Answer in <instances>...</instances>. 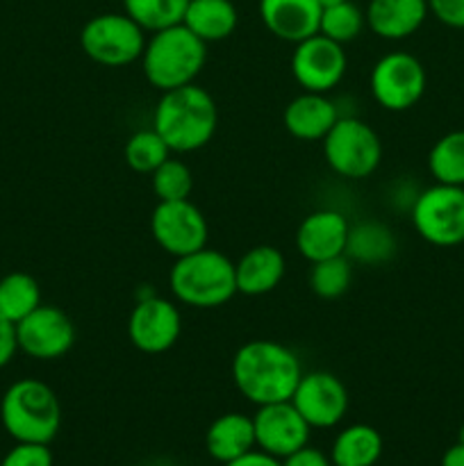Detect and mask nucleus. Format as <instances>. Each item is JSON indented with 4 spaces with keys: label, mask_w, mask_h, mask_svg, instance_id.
Instances as JSON below:
<instances>
[{
    "label": "nucleus",
    "mask_w": 464,
    "mask_h": 466,
    "mask_svg": "<svg viewBox=\"0 0 464 466\" xmlns=\"http://www.w3.org/2000/svg\"><path fill=\"white\" fill-rule=\"evenodd\" d=\"M303 376L300 360L280 341H246L232 358V380L253 405L291 400Z\"/></svg>",
    "instance_id": "f257e3e1"
},
{
    "label": "nucleus",
    "mask_w": 464,
    "mask_h": 466,
    "mask_svg": "<svg viewBox=\"0 0 464 466\" xmlns=\"http://www.w3.org/2000/svg\"><path fill=\"white\" fill-rule=\"evenodd\" d=\"M218 126L214 98L194 82L164 91L153 114V127L173 153H194L212 141Z\"/></svg>",
    "instance_id": "f03ea898"
},
{
    "label": "nucleus",
    "mask_w": 464,
    "mask_h": 466,
    "mask_svg": "<svg viewBox=\"0 0 464 466\" xmlns=\"http://www.w3.org/2000/svg\"><path fill=\"white\" fill-rule=\"evenodd\" d=\"M207 59V44L187 25L164 27L146 39L141 68L150 86L157 91H171L191 85L203 71Z\"/></svg>",
    "instance_id": "7ed1b4c3"
},
{
    "label": "nucleus",
    "mask_w": 464,
    "mask_h": 466,
    "mask_svg": "<svg viewBox=\"0 0 464 466\" xmlns=\"http://www.w3.org/2000/svg\"><path fill=\"white\" fill-rule=\"evenodd\" d=\"M168 287L182 305L196 309L221 308L237 294L235 264L205 246L185 258H176L168 273Z\"/></svg>",
    "instance_id": "20e7f679"
},
{
    "label": "nucleus",
    "mask_w": 464,
    "mask_h": 466,
    "mask_svg": "<svg viewBox=\"0 0 464 466\" xmlns=\"http://www.w3.org/2000/svg\"><path fill=\"white\" fill-rule=\"evenodd\" d=\"M0 421L14 441L50 444L62 426L57 394L35 378L16 380L0 400Z\"/></svg>",
    "instance_id": "39448f33"
},
{
    "label": "nucleus",
    "mask_w": 464,
    "mask_h": 466,
    "mask_svg": "<svg viewBox=\"0 0 464 466\" xmlns=\"http://www.w3.org/2000/svg\"><path fill=\"white\" fill-rule=\"evenodd\" d=\"M80 48L100 66H127L144 55L146 30L127 14H98L82 27Z\"/></svg>",
    "instance_id": "423d86ee"
},
{
    "label": "nucleus",
    "mask_w": 464,
    "mask_h": 466,
    "mask_svg": "<svg viewBox=\"0 0 464 466\" xmlns=\"http://www.w3.org/2000/svg\"><path fill=\"white\" fill-rule=\"evenodd\" d=\"M323 155L337 176L359 180L368 177L382 159V144L368 123L355 116H339L323 137Z\"/></svg>",
    "instance_id": "0eeeda50"
},
{
    "label": "nucleus",
    "mask_w": 464,
    "mask_h": 466,
    "mask_svg": "<svg viewBox=\"0 0 464 466\" xmlns=\"http://www.w3.org/2000/svg\"><path fill=\"white\" fill-rule=\"evenodd\" d=\"M412 223L428 244L439 248L464 244V187L437 182L423 189L414 198Z\"/></svg>",
    "instance_id": "6e6552de"
},
{
    "label": "nucleus",
    "mask_w": 464,
    "mask_h": 466,
    "mask_svg": "<svg viewBox=\"0 0 464 466\" xmlns=\"http://www.w3.org/2000/svg\"><path fill=\"white\" fill-rule=\"evenodd\" d=\"M368 86L380 107L405 112L414 107L426 91V68L414 55L396 50L378 59Z\"/></svg>",
    "instance_id": "1a4fd4ad"
},
{
    "label": "nucleus",
    "mask_w": 464,
    "mask_h": 466,
    "mask_svg": "<svg viewBox=\"0 0 464 466\" xmlns=\"http://www.w3.org/2000/svg\"><path fill=\"white\" fill-rule=\"evenodd\" d=\"M150 232L159 248L173 258H185L207 246V221L189 198L159 200L150 217Z\"/></svg>",
    "instance_id": "9d476101"
},
{
    "label": "nucleus",
    "mask_w": 464,
    "mask_h": 466,
    "mask_svg": "<svg viewBox=\"0 0 464 466\" xmlns=\"http://www.w3.org/2000/svg\"><path fill=\"white\" fill-rule=\"evenodd\" d=\"M346 66L348 59L344 46L328 39L321 32L298 41L291 55V73L296 82L314 94H328L335 89L346 76Z\"/></svg>",
    "instance_id": "9b49d317"
},
{
    "label": "nucleus",
    "mask_w": 464,
    "mask_h": 466,
    "mask_svg": "<svg viewBox=\"0 0 464 466\" xmlns=\"http://www.w3.org/2000/svg\"><path fill=\"white\" fill-rule=\"evenodd\" d=\"M291 403L309 428H335L348 412V391L330 371L303 373L296 385Z\"/></svg>",
    "instance_id": "f8f14e48"
},
{
    "label": "nucleus",
    "mask_w": 464,
    "mask_h": 466,
    "mask_svg": "<svg viewBox=\"0 0 464 466\" xmlns=\"http://www.w3.org/2000/svg\"><path fill=\"white\" fill-rule=\"evenodd\" d=\"M18 350L30 358L50 362L71 350L76 344V328L66 312L53 305H39L23 321L16 323Z\"/></svg>",
    "instance_id": "ddd939ff"
},
{
    "label": "nucleus",
    "mask_w": 464,
    "mask_h": 466,
    "mask_svg": "<svg viewBox=\"0 0 464 466\" xmlns=\"http://www.w3.org/2000/svg\"><path fill=\"white\" fill-rule=\"evenodd\" d=\"M180 330V309L157 294L136 300L127 319V337L132 346L148 355L166 353L168 349H173Z\"/></svg>",
    "instance_id": "4468645a"
},
{
    "label": "nucleus",
    "mask_w": 464,
    "mask_h": 466,
    "mask_svg": "<svg viewBox=\"0 0 464 466\" xmlns=\"http://www.w3.org/2000/svg\"><path fill=\"white\" fill-rule=\"evenodd\" d=\"M253 426L255 446L277 460H285L294 451L308 446L312 432L291 400L259 405L253 414Z\"/></svg>",
    "instance_id": "2eb2a0df"
},
{
    "label": "nucleus",
    "mask_w": 464,
    "mask_h": 466,
    "mask_svg": "<svg viewBox=\"0 0 464 466\" xmlns=\"http://www.w3.org/2000/svg\"><path fill=\"white\" fill-rule=\"evenodd\" d=\"M350 223L335 209H317L300 221L296 230V248L308 262H323V259L346 255Z\"/></svg>",
    "instance_id": "dca6fc26"
},
{
    "label": "nucleus",
    "mask_w": 464,
    "mask_h": 466,
    "mask_svg": "<svg viewBox=\"0 0 464 466\" xmlns=\"http://www.w3.org/2000/svg\"><path fill=\"white\" fill-rule=\"evenodd\" d=\"M318 0H259V18L273 36L282 41H298L317 35L321 21Z\"/></svg>",
    "instance_id": "f3484780"
},
{
    "label": "nucleus",
    "mask_w": 464,
    "mask_h": 466,
    "mask_svg": "<svg viewBox=\"0 0 464 466\" xmlns=\"http://www.w3.org/2000/svg\"><path fill=\"white\" fill-rule=\"evenodd\" d=\"M428 14V0H368L364 16L378 36L400 41L412 36L426 23Z\"/></svg>",
    "instance_id": "a211bd4d"
},
{
    "label": "nucleus",
    "mask_w": 464,
    "mask_h": 466,
    "mask_svg": "<svg viewBox=\"0 0 464 466\" xmlns=\"http://www.w3.org/2000/svg\"><path fill=\"white\" fill-rule=\"evenodd\" d=\"M337 118H339V112L335 103L326 98V94H314V91L296 96L285 109L287 132L300 141H323Z\"/></svg>",
    "instance_id": "6ab92c4d"
},
{
    "label": "nucleus",
    "mask_w": 464,
    "mask_h": 466,
    "mask_svg": "<svg viewBox=\"0 0 464 466\" xmlns=\"http://www.w3.org/2000/svg\"><path fill=\"white\" fill-rule=\"evenodd\" d=\"M285 255L276 246H255L235 264L237 294L264 296L285 278Z\"/></svg>",
    "instance_id": "aec40b11"
},
{
    "label": "nucleus",
    "mask_w": 464,
    "mask_h": 466,
    "mask_svg": "<svg viewBox=\"0 0 464 466\" xmlns=\"http://www.w3.org/2000/svg\"><path fill=\"white\" fill-rule=\"evenodd\" d=\"M205 449H207L209 458L221 464L232 462L248 451L257 449L253 417L241 412H227L214 419L212 426L205 432Z\"/></svg>",
    "instance_id": "412c9836"
},
{
    "label": "nucleus",
    "mask_w": 464,
    "mask_h": 466,
    "mask_svg": "<svg viewBox=\"0 0 464 466\" xmlns=\"http://www.w3.org/2000/svg\"><path fill=\"white\" fill-rule=\"evenodd\" d=\"M239 14L232 0H189L182 25L189 27L205 44L223 41L237 30Z\"/></svg>",
    "instance_id": "4be33fe9"
},
{
    "label": "nucleus",
    "mask_w": 464,
    "mask_h": 466,
    "mask_svg": "<svg viewBox=\"0 0 464 466\" xmlns=\"http://www.w3.org/2000/svg\"><path fill=\"white\" fill-rule=\"evenodd\" d=\"M382 455V437L368 423H353L335 437L332 466H376Z\"/></svg>",
    "instance_id": "5701e85b"
},
{
    "label": "nucleus",
    "mask_w": 464,
    "mask_h": 466,
    "mask_svg": "<svg viewBox=\"0 0 464 466\" xmlns=\"http://www.w3.org/2000/svg\"><path fill=\"white\" fill-rule=\"evenodd\" d=\"M396 239L389 228L380 221H362L358 226H350L348 241H346V258L350 262L367 264H385L394 258Z\"/></svg>",
    "instance_id": "b1692460"
},
{
    "label": "nucleus",
    "mask_w": 464,
    "mask_h": 466,
    "mask_svg": "<svg viewBox=\"0 0 464 466\" xmlns=\"http://www.w3.org/2000/svg\"><path fill=\"white\" fill-rule=\"evenodd\" d=\"M41 305L39 282L30 273L14 271L0 278V314L16 326Z\"/></svg>",
    "instance_id": "393cba45"
},
{
    "label": "nucleus",
    "mask_w": 464,
    "mask_h": 466,
    "mask_svg": "<svg viewBox=\"0 0 464 466\" xmlns=\"http://www.w3.org/2000/svg\"><path fill=\"white\" fill-rule=\"evenodd\" d=\"M428 168L441 185L464 187V130L439 137L428 155Z\"/></svg>",
    "instance_id": "a878e982"
},
{
    "label": "nucleus",
    "mask_w": 464,
    "mask_h": 466,
    "mask_svg": "<svg viewBox=\"0 0 464 466\" xmlns=\"http://www.w3.org/2000/svg\"><path fill=\"white\" fill-rule=\"evenodd\" d=\"M189 0H123L127 16L135 18L146 32H157L182 23Z\"/></svg>",
    "instance_id": "bb28decb"
},
{
    "label": "nucleus",
    "mask_w": 464,
    "mask_h": 466,
    "mask_svg": "<svg viewBox=\"0 0 464 466\" xmlns=\"http://www.w3.org/2000/svg\"><path fill=\"white\" fill-rule=\"evenodd\" d=\"M173 150L168 148L166 141L155 132V127L150 130H139L126 141V148H123V155H126V162L132 171L136 173H153L159 164L166 162L171 157Z\"/></svg>",
    "instance_id": "cd10ccee"
},
{
    "label": "nucleus",
    "mask_w": 464,
    "mask_h": 466,
    "mask_svg": "<svg viewBox=\"0 0 464 466\" xmlns=\"http://www.w3.org/2000/svg\"><path fill=\"white\" fill-rule=\"evenodd\" d=\"M350 282H353V264L346 255L314 262L309 271V287L318 299H339L348 291Z\"/></svg>",
    "instance_id": "c85d7f7f"
},
{
    "label": "nucleus",
    "mask_w": 464,
    "mask_h": 466,
    "mask_svg": "<svg viewBox=\"0 0 464 466\" xmlns=\"http://www.w3.org/2000/svg\"><path fill=\"white\" fill-rule=\"evenodd\" d=\"M364 25H367V16H364L362 9L355 3H350V0H346V3L323 9L321 21H318V32L328 36V39L344 46L348 41L358 39Z\"/></svg>",
    "instance_id": "c756f323"
},
{
    "label": "nucleus",
    "mask_w": 464,
    "mask_h": 466,
    "mask_svg": "<svg viewBox=\"0 0 464 466\" xmlns=\"http://www.w3.org/2000/svg\"><path fill=\"white\" fill-rule=\"evenodd\" d=\"M150 185L157 200H187L194 189V176L185 162L168 157L150 173Z\"/></svg>",
    "instance_id": "7c9ffc66"
},
{
    "label": "nucleus",
    "mask_w": 464,
    "mask_h": 466,
    "mask_svg": "<svg viewBox=\"0 0 464 466\" xmlns=\"http://www.w3.org/2000/svg\"><path fill=\"white\" fill-rule=\"evenodd\" d=\"M0 466H53V453L48 444L16 441V446L5 455Z\"/></svg>",
    "instance_id": "2f4dec72"
},
{
    "label": "nucleus",
    "mask_w": 464,
    "mask_h": 466,
    "mask_svg": "<svg viewBox=\"0 0 464 466\" xmlns=\"http://www.w3.org/2000/svg\"><path fill=\"white\" fill-rule=\"evenodd\" d=\"M428 9L444 25L464 30V0H428Z\"/></svg>",
    "instance_id": "473e14b6"
},
{
    "label": "nucleus",
    "mask_w": 464,
    "mask_h": 466,
    "mask_svg": "<svg viewBox=\"0 0 464 466\" xmlns=\"http://www.w3.org/2000/svg\"><path fill=\"white\" fill-rule=\"evenodd\" d=\"M282 466H332V460L330 455L314 449V446H303V449L287 455V458L282 460Z\"/></svg>",
    "instance_id": "72a5a7b5"
},
{
    "label": "nucleus",
    "mask_w": 464,
    "mask_h": 466,
    "mask_svg": "<svg viewBox=\"0 0 464 466\" xmlns=\"http://www.w3.org/2000/svg\"><path fill=\"white\" fill-rule=\"evenodd\" d=\"M18 350L16 326L0 314V369L7 367Z\"/></svg>",
    "instance_id": "f704fd0d"
},
{
    "label": "nucleus",
    "mask_w": 464,
    "mask_h": 466,
    "mask_svg": "<svg viewBox=\"0 0 464 466\" xmlns=\"http://www.w3.org/2000/svg\"><path fill=\"white\" fill-rule=\"evenodd\" d=\"M223 466H282V460L273 458V455L264 453V451H248L246 455H241V458L232 460V462L223 464Z\"/></svg>",
    "instance_id": "c9c22d12"
},
{
    "label": "nucleus",
    "mask_w": 464,
    "mask_h": 466,
    "mask_svg": "<svg viewBox=\"0 0 464 466\" xmlns=\"http://www.w3.org/2000/svg\"><path fill=\"white\" fill-rule=\"evenodd\" d=\"M441 466H464V446L455 444L441 458Z\"/></svg>",
    "instance_id": "e433bc0d"
},
{
    "label": "nucleus",
    "mask_w": 464,
    "mask_h": 466,
    "mask_svg": "<svg viewBox=\"0 0 464 466\" xmlns=\"http://www.w3.org/2000/svg\"><path fill=\"white\" fill-rule=\"evenodd\" d=\"M339 3H346V0H318V5H321V9L332 7V5H339Z\"/></svg>",
    "instance_id": "4c0bfd02"
},
{
    "label": "nucleus",
    "mask_w": 464,
    "mask_h": 466,
    "mask_svg": "<svg viewBox=\"0 0 464 466\" xmlns=\"http://www.w3.org/2000/svg\"><path fill=\"white\" fill-rule=\"evenodd\" d=\"M458 444L464 446V423H462V428L458 431Z\"/></svg>",
    "instance_id": "58836bf2"
}]
</instances>
